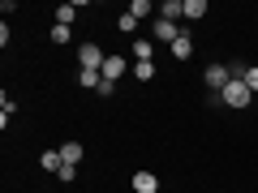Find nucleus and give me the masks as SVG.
Returning a JSON list of instances; mask_svg holds the SVG:
<instances>
[{
    "instance_id": "18",
    "label": "nucleus",
    "mask_w": 258,
    "mask_h": 193,
    "mask_svg": "<svg viewBox=\"0 0 258 193\" xmlns=\"http://www.w3.org/2000/svg\"><path fill=\"white\" fill-rule=\"evenodd\" d=\"M69 39H74L69 26H52V43H69Z\"/></svg>"
},
{
    "instance_id": "16",
    "label": "nucleus",
    "mask_w": 258,
    "mask_h": 193,
    "mask_svg": "<svg viewBox=\"0 0 258 193\" xmlns=\"http://www.w3.org/2000/svg\"><path fill=\"white\" fill-rule=\"evenodd\" d=\"M129 13H134V18H147V13H155V5H151V0H134V5H129Z\"/></svg>"
},
{
    "instance_id": "9",
    "label": "nucleus",
    "mask_w": 258,
    "mask_h": 193,
    "mask_svg": "<svg viewBox=\"0 0 258 193\" xmlns=\"http://www.w3.org/2000/svg\"><path fill=\"white\" fill-rule=\"evenodd\" d=\"M159 18H164V22H181L185 18V5H181V0H164V5H159Z\"/></svg>"
},
{
    "instance_id": "15",
    "label": "nucleus",
    "mask_w": 258,
    "mask_h": 193,
    "mask_svg": "<svg viewBox=\"0 0 258 193\" xmlns=\"http://www.w3.org/2000/svg\"><path fill=\"white\" fill-rule=\"evenodd\" d=\"M185 18H189V22L207 18V0H185Z\"/></svg>"
},
{
    "instance_id": "11",
    "label": "nucleus",
    "mask_w": 258,
    "mask_h": 193,
    "mask_svg": "<svg viewBox=\"0 0 258 193\" xmlns=\"http://www.w3.org/2000/svg\"><path fill=\"white\" fill-rule=\"evenodd\" d=\"M39 167H43V172H60V167H64L60 150H43V155H39Z\"/></svg>"
},
{
    "instance_id": "7",
    "label": "nucleus",
    "mask_w": 258,
    "mask_h": 193,
    "mask_svg": "<svg viewBox=\"0 0 258 193\" xmlns=\"http://www.w3.org/2000/svg\"><path fill=\"white\" fill-rule=\"evenodd\" d=\"M168 52H172L176 60H189V56H194V39H189V35H185V30H181V35H176V43L168 47Z\"/></svg>"
},
{
    "instance_id": "8",
    "label": "nucleus",
    "mask_w": 258,
    "mask_h": 193,
    "mask_svg": "<svg viewBox=\"0 0 258 193\" xmlns=\"http://www.w3.org/2000/svg\"><path fill=\"white\" fill-rule=\"evenodd\" d=\"M129 56H134V60H151V56H155V43H151V39H134V43H129Z\"/></svg>"
},
{
    "instance_id": "4",
    "label": "nucleus",
    "mask_w": 258,
    "mask_h": 193,
    "mask_svg": "<svg viewBox=\"0 0 258 193\" xmlns=\"http://www.w3.org/2000/svg\"><path fill=\"white\" fill-rule=\"evenodd\" d=\"M103 60H108V56L99 52V43H82L78 47V64H82V69H103Z\"/></svg>"
},
{
    "instance_id": "19",
    "label": "nucleus",
    "mask_w": 258,
    "mask_h": 193,
    "mask_svg": "<svg viewBox=\"0 0 258 193\" xmlns=\"http://www.w3.org/2000/svg\"><path fill=\"white\" fill-rule=\"evenodd\" d=\"M245 86L258 94V64H254V69H245Z\"/></svg>"
},
{
    "instance_id": "1",
    "label": "nucleus",
    "mask_w": 258,
    "mask_h": 193,
    "mask_svg": "<svg viewBox=\"0 0 258 193\" xmlns=\"http://www.w3.org/2000/svg\"><path fill=\"white\" fill-rule=\"evenodd\" d=\"M249 99H254V90L245 86V77H232V82L220 90V103H224V108H249Z\"/></svg>"
},
{
    "instance_id": "3",
    "label": "nucleus",
    "mask_w": 258,
    "mask_h": 193,
    "mask_svg": "<svg viewBox=\"0 0 258 193\" xmlns=\"http://www.w3.org/2000/svg\"><path fill=\"white\" fill-rule=\"evenodd\" d=\"M203 82L211 86V90H224V86L232 82V69H228V64H207V73H203Z\"/></svg>"
},
{
    "instance_id": "5",
    "label": "nucleus",
    "mask_w": 258,
    "mask_h": 193,
    "mask_svg": "<svg viewBox=\"0 0 258 193\" xmlns=\"http://www.w3.org/2000/svg\"><path fill=\"white\" fill-rule=\"evenodd\" d=\"M176 35H181V30H176V22L155 18V43H168V47H172V43H176Z\"/></svg>"
},
{
    "instance_id": "12",
    "label": "nucleus",
    "mask_w": 258,
    "mask_h": 193,
    "mask_svg": "<svg viewBox=\"0 0 258 193\" xmlns=\"http://www.w3.org/2000/svg\"><path fill=\"white\" fill-rule=\"evenodd\" d=\"M60 159H64L69 167H78V163H82V146H78V142H64V146H60Z\"/></svg>"
},
{
    "instance_id": "14",
    "label": "nucleus",
    "mask_w": 258,
    "mask_h": 193,
    "mask_svg": "<svg viewBox=\"0 0 258 193\" xmlns=\"http://www.w3.org/2000/svg\"><path fill=\"white\" fill-rule=\"evenodd\" d=\"M134 77L138 82H151L155 77V60H134Z\"/></svg>"
},
{
    "instance_id": "13",
    "label": "nucleus",
    "mask_w": 258,
    "mask_h": 193,
    "mask_svg": "<svg viewBox=\"0 0 258 193\" xmlns=\"http://www.w3.org/2000/svg\"><path fill=\"white\" fill-rule=\"evenodd\" d=\"M78 18V5H56V26H74Z\"/></svg>"
},
{
    "instance_id": "17",
    "label": "nucleus",
    "mask_w": 258,
    "mask_h": 193,
    "mask_svg": "<svg viewBox=\"0 0 258 193\" xmlns=\"http://www.w3.org/2000/svg\"><path fill=\"white\" fill-rule=\"evenodd\" d=\"M120 30H125V35H134V30H138V18H134V13H120V22H116Z\"/></svg>"
},
{
    "instance_id": "6",
    "label": "nucleus",
    "mask_w": 258,
    "mask_h": 193,
    "mask_svg": "<svg viewBox=\"0 0 258 193\" xmlns=\"http://www.w3.org/2000/svg\"><path fill=\"white\" fill-rule=\"evenodd\" d=\"M134 193H159V180H155V172H134Z\"/></svg>"
},
{
    "instance_id": "2",
    "label": "nucleus",
    "mask_w": 258,
    "mask_h": 193,
    "mask_svg": "<svg viewBox=\"0 0 258 193\" xmlns=\"http://www.w3.org/2000/svg\"><path fill=\"white\" fill-rule=\"evenodd\" d=\"M129 69H134V64H129L125 56H116V52H112L108 60H103V69H99V73H103V82H120V77H125Z\"/></svg>"
},
{
    "instance_id": "10",
    "label": "nucleus",
    "mask_w": 258,
    "mask_h": 193,
    "mask_svg": "<svg viewBox=\"0 0 258 193\" xmlns=\"http://www.w3.org/2000/svg\"><path fill=\"white\" fill-rule=\"evenodd\" d=\"M99 82H103L99 69H78V86H86V90H99Z\"/></svg>"
}]
</instances>
